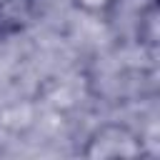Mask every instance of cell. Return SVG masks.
Listing matches in <instances>:
<instances>
[{
  "mask_svg": "<svg viewBox=\"0 0 160 160\" xmlns=\"http://www.w3.org/2000/svg\"><path fill=\"white\" fill-rule=\"evenodd\" d=\"M72 2L85 12H108L115 0H72Z\"/></svg>",
  "mask_w": 160,
  "mask_h": 160,
  "instance_id": "3957f363",
  "label": "cell"
},
{
  "mask_svg": "<svg viewBox=\"0 0 160 160\" xmlns=\"http://www.w3.org/2000/svg\"><path fill=\"white\" fill-rule=\"evenodd\" d=\"M38 10V0H0V38L25 30Z\"/></svg>",
  "mask_w": 160,
  "mask_h": 160,
  "instance_id": "7a4b0ae2",
  "label": "cell"
},
{
  "mask_svg": "<svg viewBox=\"0 0 160 160\" xmlns=\"http://www.w3.org/2000/svg\"><path fill=\"white\" fill-rule=\"evenodd\" d=\"M85 158L92 160H128V158H140L142 155V142L140 138L125 128V125H102L98 128L82 150Z\"/></svg>",
  "mask_w": 160,
  "mask_h": 160,
  "instance_id": "6da1fadb",
  "label": "cell"
}]
</instances>
